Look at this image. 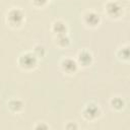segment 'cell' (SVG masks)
<instances>
[{
    "instance_id": "obj_1",
    "label": "cell",
    "mask_w": 130,
    "mask_h": 130,
    "mask_svg": "<svg viewBox=\"0 0 130 130\" xmlns=\"http://www.w3.org/2000/svg\"><path fill=\"white\" fill-rule=\"evenodd\" d=\"M6 24L11 28H19L25 21V13L19 7H11L5 15Z\"/></svg>"
},
{
    "instance_id": "obj_2",
    "label": "cell",
    "mask_w": 130,
    "mask_h": 130,
    "mask_svg": "<svg viewBox=\"0 0 130 130\" xmlns=\"http://www.w3.org/2000/svg\"><path fill=\"white\" fill-rule=\"evenodd\" d=\"M17 65L20 69L24 71H31L34 70L39 63V58L32 53V51L21 53L17 58Z\"/></svg>"
},
{
    "instance_id": "obj_3",
    "label": "cell",
    "mask_w": 130,
    "mask_h": 130,
    "mask_svg": "<svg viewBox=\"0 0 130 130\" xmlns=\"http://www.w3.org/2000/svg\"><path fill=\"white\" fill-rule=\"evenodd\" d=\"M101 114H102V111H101V108L100 106L94 103V102H89L87 103L82 111H81V116L84 120L88 121V122H93L95 121L96 119H99L101 117Z\"/></svg>"
},
{
    "instance_id": "obj_4",
    "label": "cell",
    "mask_w": 130,
    "mask_h": 130,
    "mask_svg": "<svg viewBox=\"0 0 130 130\" xmlns=\"http://www.w3.org/2000/svg\"><path fill=\"white\" fill-rule=\"evenodd\" d=\"M105 13L110 19H114V20L120 19L124 13L123 6L117 1L114 0L108 1L105 5Z\"/></svg>"
},
{
    "instance_id": "obj_5",
    "label": "cell",
    "mask_w": 130,
    "mask_h": 130,
    "mask_svg": "<svg viewBox=\"0 0 130 130\" xmlns=\"http://www.w3.org/2000/svg\"><path fill=\"white\" fill-rule=\"evenodd\" d=\"M82 22L88 28H95V27H98L101 24L102 18L100 16V14L96 13L95 11L88 10V11L83 13V15H82Z\"/></svg>"
},
{
    "instance_id": "obj_6",
    "label": "cell",
    "mask_w": 130,
    "mask_h": 130,
    "mask_svg": "<svg viewBox=\"0 0 130 130\" xmlns=\"http://www.w3.org/2000/svg\"><path fill=\"white\" fill-rule=\"evenodd\" d=\"M60 68L63 73L68 75H73L77 72L79 66L75 59L71 57H65L60 61Z\"/></svg>"
},
{
    "instance_id": "obj_7",
    "label": "cell",
    "mask_w": 130,
    "mask_h": 130,
    "mask_svg": "<svg viewBox=\"0 0 130 130\" xmlns=\"http://www.w3.org/2000/svg\"><path fill=\"white\" fill-rule=\"evenodd\" d=\"M76 62L79 67L82 68H88L93 63V55L88 50H81L76 55Z\"/></svg>"
},
{
    "instance_id": "obj_8",
    "label": "cell",
    "mask_w": 130,
    "mask_h": 130,
    "mask_svg": "<svg viewBox=\"0 0 130 130\" xmlns=\"http://www.w3.org/2000/svg\"><path fill=\"white\" fill-rule=\"evenodd\" d=\"M51 31L54 36H61V35H67L68 34V26L67 24L61 20L56 19L51 24Z\"/></svg>"
},
{
    "instance_id": "obj_9",
    "label": "cell",
    "mask_w": 130,
    "mask_h": 130,
    "mask_svg": "<svg viewBox=\"0 0 130 130\" xmlns=\"http://www.w3.org/2000/svg\"><path fill=\"white\" fill-rule=\"evenodd\" d=\"M7 109L9 110L10 113L12 114H18L21 113L24 110V103L17 98L10 99L7 102Z\"/></svg>"
},
{
    "instance_id": "obj_10",
    "label": "cell",
    "mask_w": 130,
    "mask_h": 130,
    "mask_svg": "<svg viewBox=\"0 0 130 130\" xmlns=\"http://www.w3.org/2000/svg\"><path fill=\"white\" fill-rule=\"evenodd\" d=\"M54 44L60 50L66 49V48H68L70 46L71 39L68 36V34L67 35H61V36H55V38H54Z\"/></svg>"
},
{
    "instance_id": "obj_11",
    "label": "cell",
    "mask_w": 130,
    "mask_h": 130,
    "mask_svg": "<svg viewBox=\"0 0 130 130\" xmlns=\"http://www.w3.org/2000/svg\"><path fill=\"white\" fill-rule=\"evenodd\" d=\"M126 106L125 100L121 96H113L110 100V107L115 112H121Z\"/></svg>"
},
{
    "instance_id": "obj_12",
    "label": "cell",
    "mask_w": 130,
    "mask_h": 130,
    "mask_svg": "<svg viewBox=\"0 0 130 130\" xmlns=\"http://www.w3.org/2000/svg\"><path fill=\"white\" fill-rule=\"evenodd\" d=\"M117 58L122 62H128L130 60V52H129V46L124 45L120 47L116 52Z\"/></svg>"
},
{
    "instance_id": "obj_13",
    "label": "cell",
    "mask_w": 130,
    "mask_h": 130,
    "mask_svg": "<svg viewBox=\"0 0 130 130\" xmlns=\"http://www.w3.org/2000/svg\"><path fill=\"white\" fill-rule=\"evenodd\" d=\"M32 53L39 58V60L40 59H42V58H44L45 56H46V53H47V51H46V48L42 45V44H36L34 47H32Z\"/></svg>"
},
{
    "instance_id": "obj_14",
    "label": "cell",
    "mask_w": 130,
    "mask_h": 130,
    "mask_svg": "<svg viewBox=\"0 0 130 130\" xmlns=\"http://www.w3.org/2000/svg\"><path fill=\"white\" fill-rule=\"evenodd\" d=\"M49 1L50 0H31V4L36 8H43L48 4Z\"/></svg>"
},
{
    "instance_id": "obj_15",
    "label": "cell",
    "mask_w": 130,
    "mask_h": 130,
    "mask_svg": "<svg viewBox=\"0 0 130 130\" xmlns=\"http://www.w3.org/2000/svg\"><path fill=\"white\" fill-rule=\"evenodd\" d=\"M34 129H36V130H48V129H50V126L46 122H37V124L34 126Z\"/></svg>"
},
{
    "instance_id": "obj_16",
    "label": "cell",
    "mask_w": 130,
    "mask_h": 130,
    "mask_svg": "<svg viewBox=\"0 0 130 130\" xmlns=\"http://www.w3.org/2000/svg\"><path fill=\"white\" fill-rule=\"evenodd\" d=\"M64 128L67 129V130H76V129H78V125L75 122H68L64 126Z\"/></svg>"
}]
</instances>
